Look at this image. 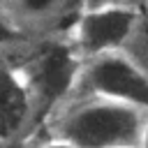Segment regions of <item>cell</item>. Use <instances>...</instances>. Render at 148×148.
<instances>
[{"label": "cell", "mask_w": 148, "mask_h": 148, "mask_svg": "<svg viewBox=\"0 0 148 148\" xmlns=\"http://www.w3.org/2000/svg\"><path fill=\"white\" fill-rule=\"evenodd\" d=\"M148 111L92 95H72L51 118V134L76 148H141Z\"/></svg>", "instance_id": "6da1fadb"}, {"label": "cell", "mask_w": 148, "mask_h": 148, "mask_svg": "<svg viewBox=\"0 0 148 148\" xmlns=\"http://www.w3.org/2000/svg\"><path fill=\"white\" fill-rule=\"evenodd\" d=\"M37 148H76V146H72L69 141H65V139H58V136H49L46 141H42Z\"/></svg>", "instance_id": "52a82bcc"}, {"label": "cell", "mask_w": 148, "mask_h": 148, "mask_svg": "<svg viewBox=\"0 0 148 148\" xmlns=\"http://www.w3.org/2000/svg\"><path fill=\"white\" fill-rule=\"evenodd\" d=\"M74 95H92L148 111V72L127 53L113 51L81 60Z\"/></svg>", "instance_id": "7a4b0ae2"}, {"label": "cell", "mask_w": 148, "mask_h": 148, "mask_svg": "<svg viewBox=\"0 0 148 148\" xmlns=\"http://www.w3.org/2000/svg\"><path fill=\"white\" fill-rule=\"evenodd\" d=\"M74 9V0H2V25L9 32L35 37L58 30Z\"/></svg>", "instance_id": "5b68a950"}, {"label": "cell", "mask_w": 148, "mask_h": 148, "mask_svg": "<svg viewBox=\"0 0 148 148\" xmlns=\"http://www.w3.org/2000/svg\"><path fill=\"white\" fill-rule=\"evenodd\" d=\"M2 146L12 148L23 143L30 134L39 109L37 95L30 86L28 74L21 67H5V90H2Z\"/></svg>", "instance_id": "277c9868"}, {"label": "cell", "mask_w": 148, "mask_h": 148, "mask_svg": "<svg viewBox=\"0 0 148 148\" xmlns=\"http://www.w3.org/2000/svg\"><path fill=\"white\" fill-rule=\"evenodd\" d=\"M141 148H148V120H146V127H143V136H141Z\"/></svg>", "instance_id": "ba28073f"}, {"label": "cell", "mask_w": 148, "mask_h": 148, "mask_svg": "<svg viewBox=\"0 0 148 148\" xmlns=\"http://www.w3.org/2000/svg\"><path fill=\"white\" fill-rule=\"evenodd\" d=\"M146 0H88V7H99V5H130V7H141Z\"/></svg>", "instance_id": "8992f818"}, {"label": "cell", "mask_w": 148, "mask_h": 148, "mask_svg": "<svg viewBox=\"0 0 148 148\" xmlns=\"http://www.w3.org/2000/svg\"><path fill=\"white\" fill-rule=\"evenodd\" d=\"M141 7L130 5H99L86 7L81 16H76L72 25L69 44L79 60H90L95 56L125 51L139 25H141Z\"/></svg>", "instance_id": "3957f363"}]
</instances>
